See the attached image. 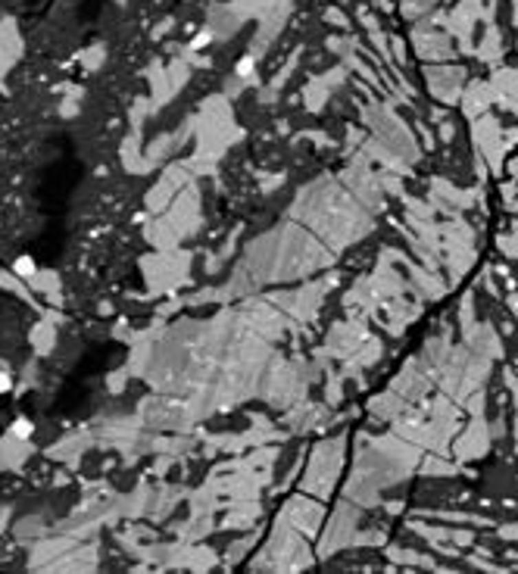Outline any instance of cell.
Instances as JSON below:
<instances>
[{
    "instance_id": "6da1fadb",
    "label": "cell",
    "mask_w": 518,
    "mask_h": 574,
    "mask_svg": "<svg viewBox=\"0 0 518 574\" xmlns=\"http://www.w3.org/2000/svg\"><path fill=\"white\" fill-rule=\"evenodd\" d=\"M32 431H34V425L28 419H16V425H13L16 437H32Z\"/></svg>"
},
{
    "instance_id": "7a4b0ae2",
    "label": "cell",
    "mask_w": 518,
    "mask_h": 574,
    "mask_svg": "<svg viewBox=\"0 0 518 574\" xmlns=\"http://www.w3.org/2000/svg\"><path fill=\"white\" fill-rule=\"evenodd\" d=\"M16 272H19V275H32V272H34V259L32 256H28V259L22 256L19 263H16Z\"/></svg>"
},
{
    "instance_id": "3957f363",
    "label": "cell",
    "mask_w": 518,
    "mask_h": 574,
    "mask_svg": "<svg viewBox=\"0 0 518 574\" xmlns=\"http://www.w3.org/2000/svg\"><path fill=\"white\" fill-rule=\"evenodd\" d=\"M250 69H253V60H250V56L237 63V72H241V75H250Z\"/></svg>"
},
{
    "instance_id": "277c9868",
    "label": "cell",
    "mask_w": 518,
    "mask_h": 574,
    "mask_svg": "<svg viewBox=\"0 0 518 574\" xmlns=\"http://www.w3.org/2000/svg\"><path fill=\"white\" fill-rule=\"evenodd\" d=\"M10 390V375L7 372H0V397Z\"/></svg>"
},
{
    "instance_id": "5b68a950",
    "label": "cell",
    "mask_w": 518,
    "mask_h": 574,
    "mask_svg": "<svg viewBox=\"0 0 518 574\" xmlns=\"http://www.w3.org/2000/svg\"><path fill=\"white\" fill-rule=\"evenodd\" d=\"M206 41H209V32H203V34H200V38H197V41H194V47H203V44H206Z\"/></svg>"
}]
</instances>
